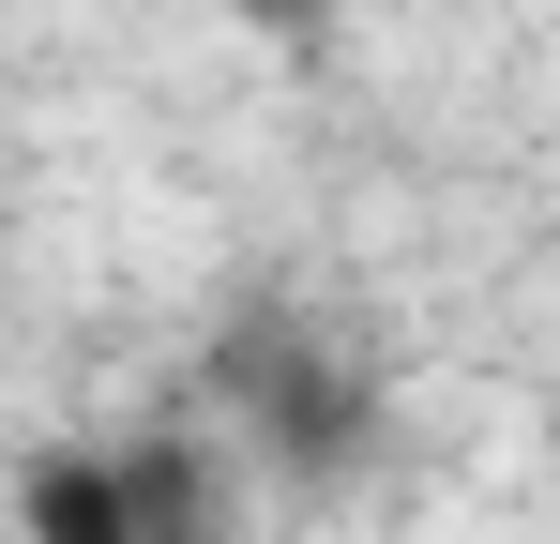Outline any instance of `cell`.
I'll list each match as a JSON object with an SVG mask.
<instances>
[{"instance_id":"1","label":"cell","mask_w":560,"mask_h":544,"mask_svg":"<svg viewBox=\"0 0 560 544\" xmlns=\"http://www.w3.org/2000/svg\"><path fill=\"white\" fill-rule=\"evenodd\" d=\"M15 544H167V530H152L137 453L61 439V453H31V469H15Z\"/></svg>"},{"instance_id":"2","label":"cell","mask_w":560,"mask_h":544,"mask_svg":"<svg viewBox=\"0 0 560 544\" xmlns=\"http://www.w3.org/2000/svg\"><path fill=\"white\" fill-rule=\"evenodd\" d=\"M228 15H243V31H273V46H303V31H318L334 0H228Z\"/></svg>"}]
</instances>
